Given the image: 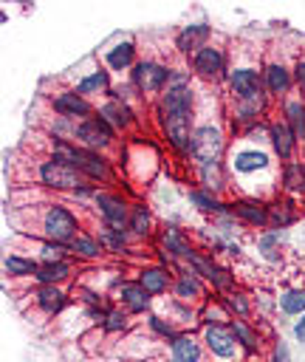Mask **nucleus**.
I'll list each match as a JSON object with an SVG mask.
<instances>
[{
    "instance_id": "obj_1",
    "label": "nucleus",
    "mask_w": 305,
    "mask_h": 362,
    "mask_svg": "<svg viewBox=\"0 0 305 362\" xmlns=\"http://www.w3.org/2000/svg\"><path fill=\"white\" fill-rule=\"evenodd\" d=\"M192 107H195L192 85H167L155 105L161 133L178 156H189V150H192V133H195Z\"/></svg>"
},
{
    "instance_id": "obj_2",
    "label": "nucleus",
    "mask_w": 305,
    "mask_h": 362,
    "mask_svg": "<svg viewBox=\"0 0 305 362\" xmlns=\"http://www.w3.org/2000/svg\"><path fill=\"white\" fill-rule=\"evenodd\" d=\"M201 339H203V348L209 351V356L217 359V362H243V359H249L229 322H209V325H203Z\"/></svg>"
},
{
    "instance_id": "obj_3",
    "label": "nucleus",
    "mask_w": 305,
    "mask_h": 362,
    "mask_svg": "<svg viewBox=\"0 0 305 362\" xmlns=\"http://www.w3.org/2000/svg\"><path fill=\"white\" fill-rule=\"evenodd\" d=\"M79 218L62 206V204H45L42 215H40V232L45 240H56V243H71L79 235Z\"/></svg>"
},
{
    "instance_id": "obj_4",
    "label": "nucleus",
    "mask_w": 305,
    "mask_h": 362,
    "mask_svg": "<svg viewBox=\"0 0 305 362\" xmlns=\"http://www.w3.org/2000/svg\"><path fill=\"white\" fill-rule=\"evenodd\" d=\"M169 74H172V68H167L155 59H141L130 71V85L138 90V96H155V93H164Z\"/></svg>"
},
{
    "instance_id": "obj_5",
    "label": "nucleus",
    "mask_w": 305,
    "mask_h": 362,
    "mask_svg": "<svg viewBox=\"0 0 305 362\" xmlns=\"http://www.w3.org/2000/svg\"><path fill=\"white\" fill-rule=\"evenodd\" d=\"M37 175H40V184H42V187H48V189H65V192H76L82 184H88V178H85V175H82L76 167L59 164V161H54L51 156L40 161Z\"/></svg>"
},
{
    "instance_id": "obj_6",
    "label": "nucleus",
    "mask_w": 305,
    "mask_h": 362,
    "mask_svg": "<svg viewBox=\"0 0 305 362\" xmlns=\"http://www.w3.org/2000/svg\"><path fill=\"white\" fill-rule=\"evenodd\" d=\"M186 266L189 269H195L215 291H220V294H229L232 288H234V274L226 269V266H220L212 255H206V252H192L189 255V260H186Z\"/></svg>"
},
{
    "instance_id": "obj_7",
    "label": "nucleus",
    "mask_w": 305,
    "mask_h": 362,
    "mask_svg": "<svg viewBox=\"0 0 305 362\" xmlns=\"http://www.w3.org/2000/svg\"><path fill=\"white\" fill-rule=\"evenodd\" d=\"M73 139L79 141V147H88V150H96V153H104L107 147L116 144V130L96 113L85 122H76V133Z\"/></svg>"
},
{
    "instance_id": "obj_8",
    "label": "nucleus",
    "mask_w": 305,
    "mask_h": 362,
    "mask_svg": "<svg viewBox=\"0 0 305 362\" xmlns=\"http://www.w3.org/2000/svg\"><path fill=\"white\" fill-rule=\"evenodd\" d=\"M223 153V133L215 124H198L192 133V150L189 158L198 164H209V161H220Z\"/></svg>"
},
{
    "instance_id": "obj_9",
    "label": "nucleus",
    "mask_w": 305,
    "mask_h": 362,
    "mask_svg": "<svg viewBox=\"0 0 305 362\" xmlns=\"http://www.w3.org/2000/svg\"><path fill=\"white\" fill-rule=\"evenodd\" d=\"M93 201H96V209L102 215V223H107L119 232H130L127 223H130V206L133 204H127V198H121L119 192H110V189H99Z\"/></svg>"
},
{
    "instance_id": "obj_10",
    "label": "nucleus",
    "mask_w": 305,
    "mask_h": 362,
    "mask_svg": "<svg viewBox=\"0 0 305 362\" xmlns=\"http://www.w3.org/2000/svg\"><path fill=\"white\" fill-rule=\"evenodd\" d=\"M229 90L237 102H254L263 105L265 88H263V76L254 68H234L229 71Z\"/></svg>"
},
{
    "instance_id": "obj_11",
    "label": "nucleus",
    "mask_w": 305,
    "mask_h": 362,
    "mask_svg": "<svg viewBox=\"0 0 305 362\" xmlns=\"http://www.w3.org/2000/svg\"><path fill=\"white\" fill-rule=\"evenodd\" d=\"M206 280L195 272V269H189V266H181L178 272H175V280H172V297L175 300H181V303H186V305H195V303H203L206 297V286H203Z\"/></svg>"
},
{
    "instance_id": "obj_12",
    "label": "nucleus",
    "mask_w": 305,
    "mask_h": 362,
    "mask_svg": "<svg viewBox=\"0 0 305 362\" xmlns=\"http://www.w3.org/2000/svg\"><path fill=\"white\" fill-rule=\"evenodd\" d=\"M271 167V156L260 147H237L229 156V170L234 175H254V173H265Z\"/></svg>"
},
{
    "instance_id": "obj_13",
    "label": "nucleus",
    "mask_w": 305,
    "mask_h": 362,
    "mask_svg": "<svg viewBox=\"0 0 305 362\" xmlns=\"http://www.w3.org/2000/svg\"><path fill=\"white\" fill-rule=\"evenodd\" d=\"M116 300L121 303V308L124 311H130V314H150L152 311V294L138 283V280H121L119 286H116Z\"/></svg>"
},
{
    "instance_id": "obj_14",
    "label": "nucleus",
    "mask_w": 305,
    "mask_h": 362,
    "mask_svg": "<svg viewBox=\"0 0 305 362\" xmlns=\"http://www.w3.org/2000/svg\"><path fill=\"white\" fill-rule=\"evenodd\" d=\"M226 71V59H223V51L217 45H201L195 54H192V74H198L201 79L212 82V79H220Z\"/></svg>"
},
{
    "instance_id": "obj_15",
    "label": "nucleus",
    "mask_w": 305,
    "mask_h": 362,
    "mask_svg": "<svg viewBox=\"0 0 305 362\" xmlns=\"http://www.w3.org/2000/svg\"><path fill=\"white\" fill-rule=\"evenodd\" d=\"M167 356L169 362H203V339H198L192 331H181L167 339Z\"/></svg>"
},
{
    "instance_id": "obj_16",
    "label": "nucleus",
    "mask_w": 305,
    "mask_h": 362,
    "mask_svg": "<svg viewBox=\"0 0 305 362\" xmlns=\"http://www.w3.org/2000/svg\"><path fill=\"white\" fill-rule=\"evenodd\" d=\"M51 107L62 116V119H76V122H85V119H90L93 116V105L82 96V93H76V90H62V93H56L54 99H51Z\"/></svg>"
},
{
    "instance_id": "obj_17",
    "label": "nucleus",
    "mask_w": 305,
    "mask_h": 362,
    "mask_svg": "<svg viewBox=\"0 0 305 362\" xmlns=\"http://www.w3.org/2000/svg\"><path fill=\"white\" fill-rule=\"evenodd\" d=\"M76 170L88 181H110L113 178V167L104 158V153L88 150V147H79V153H76Z\"/></svg>"
},
{
    "instance_id": "obj_18",
    "label": "nucleus",
    "mask_w": 305,
    "mask_h": 362,
    "mask_svg": "<svg viewBox=\"0 0 305 362\" xmlns=\"http://www.w3.org/2000/svg\"><path fill=\"white\" fill-rule=\"evenodd\" d=\"M229 209H232V215L237 218V221H243V223H249V226H268V204L263 201V198H257V195H249V198H237V201H232L229 204Z\"/></svg>"
},
{
    "instance_id": "obj_19",
    "label": "nucleus",
    "mask_w": 305,
    "mask_h": 362,
    "mask_svg": "<svg viewBox=\"0 0 305 362\" xmlns=\"http://www.w3.org/2000/svg\"><path fill=\"white\" fill-rule=\"evenodd\" d=\"M136 280H138L152 297H158V294H167V291L172 288L175 272L167 269V266H141L138 274H136Z\"/></svg>"
},
{
    "instance_id": "obj_20",
    "label": "nucleus",
    "mask_w": 305,
    "mask_h": 362,
    "mask_svg": "<svg viewBox=\"0 0 305 362\" xmlns=\"http://www.w3.org/2000/svg\"><path fill=\"white\" fill-rule=\"evenodd\" d=\"M268 141H271V150H274V156H277L280 161H291V156H294V150H297V136H294V130L285 124V119L268 124Z\"/></svg>"
},
{
    "instance_id": "obj_21",
    "label": "nucleus",
    "mask_w": 305,
    "mask_h": 362,
    "mask_svg": "<svg viewBox=\"0 0 305 362\" xmlns=\"http://www.w3.org/2000/svg\"><path fill=\"white\" fill-rule=\"evenodd\" d=\"M99 116H102L113 130H130V127L136 124V110H133V105L119 102V99H107V102L99 107Z\"/></svg>"
},
{
    "instance_id": "obj_22",
    "label": "nucleus",
    "mask_w": 305,
    "mask_h": 362,
    "mask_svg": "<svg viewBox=\"0 0 305 362\" xmlns=\"http://www.w3.org/2000/svg\"><path fill=\"white\" fill-rule=\"evenodd\" d=\"M158 243H161V249L169 252L175 260H189V255L195 252V246L189 243V238H186L175 223H167V226L161 229Z\"/></svg>"
},
{
    "instance_id": "obj_23",
    "label": "nucleus",
    "mask_w": 305,
    "mask_h": 362,
    "mask_svg": "<svg viewBox=\"0 0 305 362\" xmlns=\"http://www.w3.org/2000/svg\"><path fill=\"white\" fill-rule=\"evenodd\" d=\"M291 82H294V76H291V71L285 65H280V62L265 65V71H263L265 96H282V93H288L291 90Z\"/></svg>"
},
{
    "instance_id": "obj_24",
    "label": "nucleus",
    "mask_w": 305,
    "mask_h": 362,
    "mask_svg": "<svg viewBox=\"0 0 305 362\" xmlns=\"http://www.w3.org/2000/svg\"><path fill=\"white\" fill-rule=\"evenodd\" d=\"M34 303H37V308H40L42 314L54 317V314H59V311L68 305V294H65L62 286H37Z\"/></svg>"
},
{
    "instance_id": "obj_25",
    "label": "nucleus",
    "mask_w": 305,
    "mask_h": 362,
    "mask_svg": "<svg viewBox=\"0 0 305 362\" xmlns=\"http://www.w3.org/2000/svg\"><path fill=\"white\" fill-rule=\"evenodd\" d=\"M186 198H189V204L198 209V212H209V215H226V212H232L229 209V204H223L220 201V195H212L209 189H203V187H192L189 192H186Z\"/></svg>"
},
{
    "instance_id": "obj_26",
    "label": "nucleus",
    "mask_w": 305,
    "mask_h": 362,
    "mask_svg": "<svg viewBox=\"0 0 305 362\" xmlns=\"http://www.w3.org/2000/svg\"><path fill=\"white\" fill-rule=\"evenodd\" d=\"M73 274V263L71 260H56V263H40L34 280L40 286H62L65 280H71Z\"/></svg>"
},
{
    "instance_id": "obj_27",
    "label": "nucleus",
    "mask_w": 305,
    "mask_h": 362,
    "mask_svg": "<svg viewBox=\"0 0 305 362\" xmlns=\"http://www.w3.org/2000/svg\"><path fill=\"white\" fill-rule=\"evenodd\" d=\"M71 255H73L76 260H102L104 246H102V240H99L93 232H79V235L71 240Z\"/></svg>"
},
{
    "instance_id": "obj_28",
    "label": "nucleus",
    "mask_w": 305,
    "mask_h": 362,
    "mask_svg": "<svg viewBox=\"0 0 305 362\" xmlns=\"http://www.w3.org/2000/svg\"><path fill=\"white\" fill-rule=\"evenodd\" d=\"M96 238L102 240V246H104L107 255L121 257V255L130 252V243H127L130 232H119V229H113V226H107V223H99V226H96Z\"/></svg>"
},
{
    "instance_id": "obj_29",
    "label": "nucleus",
    "mask_w": 305,
    "mask_h": 362,
    "mask_svg": "<svg viewBox=\"0 0 305 362\" xmlns=\"http://www.w3.org/2000/svg\"><path fill=\"white\" fill-rule=\"evenodd\" d=\"M206 37H209V25L206 23H192V25H186L178 37H175V48L181 51V54H195L201 45H206Z\"/></svg>"
},
{
    "instance_id": "obj_30",
    "label": "nucleus",
    "mask_w": 305,
    "mask_h": 362,
    "mask_svg": "<svg viewBox=\"0 0 305 362\" xmlns=\"http://www.w3.org/2000/svg\"><path fill=\"white\" fill-rule=\"evenodd\" d=\"M198 184L203 189H209L212 195H220L226 187V170L220 161H209V164H198Z\"/></svg>"
},
{
    "instance_id": "obj_31",
    "label": "nucleus",
    "mask_w": 305,
    "mask_h": 362,
    "mask_svg": "<svg viewBox=\"0 0 305 362\" xmlns=\"http://www.w3.org/2000/svg\"><path fill=\"white\" fill-rule=\"evenodd\" d=\"M104 62L110 71H124V68H133L136 65V45L130 40L113 45L107 54H104Z\"/></svg>"
},
{
    "instance_id": "obj_32",
    "label": "nucleus",
    "mask_w": 305,
    "mask_h": 362,
    "mask_svg": "<svg viewBox=\"0 0 305 362\" xmlns=\"http://www.w3.org/2000/svg\"><path fill=\"white\" fill-rule=\"evenodd\" d=\"M285 240V232L282 229H265L260 238H257V252H260V257L263 260H268V263H280V243Z\"/></svg>"
},
{
    "instance_id": "obj_33",
    "label": "nucleus",
    "mask_w": 305,
    "mask_h": 362,
    "mask_svg": "<svg viewBox=\"0 0 305 362\" xmlns=\"http://www.w3.org/2000/svg\"><path fill=\"white\" fill-rule=\"evenodd\" d=\"M282 113H285V124L294 130L297 141L305 144V102L302 99H285Z\"/></svg>"
},
{
    "instance_id": "obj_34",
    "label": "nucleus",
    "mask_w": 305,
    "mask_h": 362,
    "mask_svg": "<svg viewBox=\"0 0 305 362\" xmlns=\"http://www.w3.org/2000/svg\"><path fill=\"white\" fill-rule=\"evenodd\" d=\"M232 331H234V337H237V342H240V348L246 351V356H254L257 351H260V334L246 322V320H240V317H232Z\"/></svg>"
},
{
    "instance_id": "obj_35",
    "label": "nucleus",
    "mask_w": 305,
    "mask_h": 362,
    "mask_svg": "<svg viewBox=\"0 0 305 362\" xmlns=\"http://www.w3.org/2000/svg\"><path fill=\"white\" fill-rule=\"evenodd\" d=\"M282 189L291 195H305V164L302 161L282 164Z\"/></svg>"
},
{
    "instance_id": "obj_36",
    "label": "nucleus",
    "mask_w": 305,
    "mask_h": 362,
    "mask_svg": "<svg viewBox=\"0 0 305 362\" xmlns=\"http://www.w3.org/2000/svg\"><path fill=\"white\" fill-rule=\"evenodd\" d=\"M127 229L136 238H150V232H152V212H150L147 204H133L130 206V223H127Z\"/></svg>"
},
{
    "instance_id": "obj_37",
    "label": "nucleus",
    "mask_w": 305,
    "mask_h": 362,
    "mask_svg": "<svg viewBox=\"0 0 305 362\" xmlns=\"http://www.w3.org/2000/svg\"><path fill=\"white\" fill-rule=\"evenodd\" d=\"M73 90H76V93H82V96L107 93V90H110V74H107V71H102V68H96V71H90L85 79H79Z\"/></svg>"
},
{
    "instance_id": "obj_38",
    "label": "nucleus",
    "mask_w": 305,
    "mask_h": 362,
    "mask_svg": "<svg viewBox=\"0 0 305 362\" xmlns=\"http://www.w3.org/2000/svg\"><path fill=\"white\" fill-rule=\"evenodd\" d=\"M3 269H6L8 277H34L37 269H40V263H37L34 257H23V255L11 252V255H6Z\"/></svg>"
},
{
    "instance_id": "obj_39",
    "label": "nucleus",
    "mask_w": 305,
    "mask_h": 362,
    "mask_svg": "<svg viewBox=\"0 0 305 362\" xmlns=\"http://www.w3.org/2000/svg\"><path fill=\"white\" fill-rule=\"evenodd\" d=\"M277 308L288 317H302L305 314V288H285L277 297Z\"/></svg>"
},
{
    "instance_id": "obj_40",
    "label": "nucleus",
    "mask_w": 305,
    "mask_h": 362,
    "mask_svg": "<svg viewBox=\"0 0 305 362\" xmlns=\"http://www.w3.org/2000/svg\"><path fill=\"white\" fill-rule=\"evenodd\" d=\"M294 218H297V209L291 201H274L268 206V226L271 229H285L294 223Z\"/></svg>"
},
{
    "instance_id": "obj_41",
    "label": "nucleus",
    "mask_w": 305,
    "mask_h": 362,
    "mask_svg": "<svg viewBox=\"0 0 305 362\" xmlns=\"http://www.w3.org/2000/svg\"><path fill=\"white\" fill-rule=\"evenodd\" d=\"M130 328V311H124L121 305H110V311H107V320L102 322V331L104 334H124Z\"/></svg>"
},
{
    "instance_id": "obj_42",
    "label": "nucleus",
    "mask_w": 305,
    "mask_h": 362,
    "mask_svg": "<svg viewBox=\"0 0 305 362\" xmlns=\"http://www.w3.org/2000/svg\"><path fill=\"white\" fill-rule=\"evenodd\" d=\"M37 255H40V263H56V260H68V255H71V243L42 240Z\"/></svg>"
},
{
    "instance_id": "obj_43",
    "label": "nucleus",
    "mask_w": 305,
    "mask_h": 362,
    "mask_svg": "<svg viewBox=\"0 0 305 362\" xmlns=\"http://www.w3.org/2000/svg\"><path fill=\"white\" fill-rule=\"evenodd\" d=\"M223 303H226V308L232 311V317H240V320H246V317L251 314V300H249V294H246V291H237V288H232V291L223 297Z\"/></svg>"
},
{
    "instance_id": "obj_44",
    "label": "nucleus",
    "mask_w": 305,
    "mask_h": 362,
    "mask_svg": "<svg viewBox=\"0 0 305 362\" xmlns=\"http://www.w3.org/2000/svg\"><path fill=\"white\" fill-rule=\"evenodd\" d=\"M147 328H150L155 337H161V339H172L175 334H181V328H178L175 322L164 320V317H161V314H155V311H150V314H147Z\"/></svg>"
},
{
    "instance_id": "obj_45",
    "label": "nucleus",
    "mask_w": 305,
    "mask_h": 362,
    "mask_svg": "<svg viewBox=\"0 0 305 362\" xmlns=\"http://www.w3.org/2000/svg\"><path fill=\"white\" fill-rule=\"evenodd\" d=\"M209 322H232V311L226 308V303H206V308L201 311V325Z\"/></svg>"
},
{
    "instance_id": "obj_46",
    "label": "nucleus",
    "mask_w": 305,
    "mask_h": 362,
    "mask_svg": "<svg viewBox=\"0 0 305 362\" xmlns=\"http://www.w3.org/2000/svg\"><path fill=\"white\" fill-rule=\"evenodd\" d=\"M271 362H291V351L282 339L274 342V351H271Z\"/></svg>"
},
{
    "instance_id": "obj_47",
    "label": "nucleus",
    "mask_w": 305,
    "mask_h": 362,
    "mask_svg": "<svg viewBox=\"0 0 305 362\" xmlns=\"http://www.w3.org/2000/svg\"><path fill=\"white\" fill-rule=\"evenodd\" d=\"M294 339L305 345V314H302V317H299V320L294 322Z\"/></svg>"
},
{
    "instance_id": "obj_48",
    "label": "nucleus",
    "mask_w": 305,
    "mask_h": 362,
    "mask_svg": "<svg viewBox=\"0 0 305 362\" xmlns=\"http://www.w3.org/2000/svg\"><path fill=\"white\" fill-rule=\"evenodd\" d=\"M294 79H297L299 90H305V59H299V62H297V68H294Z\"/></svg>"
},
{
    "instance_id": "obj_49",
    "label": "nucleus",
    "mask_w": 305,
    "mask_h": 362,
    "mask_svg": "<svg viewBox=\"0 0 305 362\" xmlns=\"http://www.w3.org/2000/svg\"><path fill=\"white\" fill-rule=\"evenodd\" d=\"M268 362H271V359H268Z\"/></svg>"
}]
</instances>
